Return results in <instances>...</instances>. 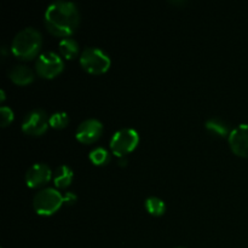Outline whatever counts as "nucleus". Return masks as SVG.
Wrapping results in <instances>:
<instances>
[{"label": "nucleus", "instance_id": "f257e3e1", "mask_svg": "<svg viewBox=\"0 0 248 248\" xmlns=\"http://www.w3.org/2000/svg\"><path fill=\"white\" fill-rule=\"evenodd\" d=\"M45 26L51 34L61 38L72 35L80 24V11L72 1L57 0L45 11Z\"/></svg>", "mask_w": 248, "mask_h": 248}, {"label": "nucleus", "instance_id": "f03ea898", "mask_svg": "<svg viewBox=\"0 0 248 248\" xmlns=\"http://www.w3.org/2000/svg\"><path fill=\"white\" fill-rule=\"evenodd\" d=\"M43 45V35L38 29L27 27L15 35L11 43V52L23 61L31 60L40 51Z\"/></svg>", "mask_w": 248, "mask_h": 248}, {"label": "nucleus", "instance_id": "7ed1b4c3", "mask_svg": "<svg viewBox=\"0 0 248 248\" xmlns=\"http://www.w3.org/2000/svg\"><path fill=\"white\" fill-rule=\"evenodd\" d=\"M80 64L90 74L99 75L106 73L110 68L111 60L107 52H104L102 48L90 46L82 50L80 53Z\"/></svg>", "mask_w": 248, "mask_h": 248}, {"label": "nucleus", "instance_id": "20e7f679", "mask_svg": "<svg viewBox=\"0 0 248 248\" xmlns=\"http://www.w3.org/2000/svg\"><path fill=\"white\" fill-rule=\"evenodd\" d=\"M64 203L63 195L56 188H44L33 198L34 211L39 216H52Z\"/></svg>", "mask_w": 248, "mask_h": 248}, {"label": "nucleus", "instance_id": "39448f33", "mask_svg": "<svg viewBox=\"0 0 248 248\" xmlns=\"http://www.w3.org/2000/svg\"><path fill=\"white\" fill-rule=\"evenodd\" d=\"M140 143V135L131 127H124L114 132L109 140L111 153L118 157L126 156L137 148Z\"/></svg>", "mask_w": 248, "mask_h": 248}, {"label": "nucleus", "instance_id": "423d86ee", "mask_svg": "<svg viewBox=\"0 0 248 248\" xmlns=\"http://www.w3.org/2000/svg\"><path fill=\"white\" fill-rule=\"evenodd\" d=\"M35 69L36 73L44 79H53L63 72L64 62L61 55L55 51H45L36 58Z\"/></svg>", "mask_w": 248, "mask_h": 248}, {"label": "nucleus", "instance_id": "0eeeda50", "mask_svg": "<svg viewBox=\"0 0 248 248\" xmlns=\"http://www.w3.org/2000/svg\"><path fill=\"white\" fill-rule=\"evenodd\" d=\"M50 126V118L43 109H33L26 114L21 124V128L26 135L38 136L44 135Z\"/></svg>", "mask_w": 248, "mask_h": 248}, {"label": "nucleus", "instance_id": "6e6552de", "mask_svg": "<svg viewBox=\"0 0 248 248\" xmlns=\"http://www.w3.org/2000/svg\"><path fill=\"white\" fill-rule=\"evenodd\" d=\"M51 177H53L52 170L50 166L44 162H36L31 165L26 172V184L31 189H39L46 186L50 182Z\"/></svg>", "mask_w": 248, "mask_h": 248}, {"label": "nucleus", "instance_id": "1a4fd4ad", "mask_svg": "<svg viewBox=\"0 0 248 248\" xmlns=\"http://www.w3.org/2000/svg\"><path fill=\"white\" fill-rule=\"evenodd\" d=\"M103 133V124L97 119H86L78 126L75 131V138L80 143L84 144H91L94 143Z\"/></svg>", "mask_w": 248, "mask_h": 248}, {"label": "nucleus", "instance_id": "9d476101", "mask_svg": "<svg viewBox=\"0 0 248 248\" xmlns=\"http://www.w3.org/2000/svg\"><path fill=\"white\" fill-rule=\"evenodd\" d=\"M228 143L237 156L248 157V124H241L232 128L228 137Z\"/></svg>", "mask_w": 248, "mask_h": 248}, {"label": "nucleus", "instance_id": "9b49d317", "mask_svg": "<svg viewBox=\"0 0 248 248\" xmlns=\"http://www.w3.org/2000/svg\"><path fill=\"white\" fill-rule=\"evenodd\" d=\"M9 78L16 85H29L35 79V74L29 67L24 64H16L9 70Z\"/></svg>", "mask_w": 248, "mask_h": 248}, {"label": "nucleus", "instance_id": "f8f14e48", "mask_svg": "<svg viewBox=\"0 0 248 248\" xmlns=\"http://www.w3.org/2000/svg\"><path fill=\"white\" fill-rule=\"evenodd\" d=\"M73 178H74V172L67 165H61L53 171V183L58 189H64L69 186Z\"/></svg>", "mask_w": 248, "mask_h": 248}, {"label": "nucleus", "instance_id": "ddd939ff", "mask_svg": "<svg viewBox=\"0 0 248 248\" xmlns=\"http://www.w3.org/2000/svg\"><path fill=\"white\" fill-rule=\"evenodd\" d=\"M205 127L208 132H211L212 135L218 136V137H229L230 130L229 124L225 120L220 118H210L205 124Z\"/></svg>", "mask_w": 248, "mask_h": 248}, {"label": "nucleus", "instance_id": "4468645a", "mask_svg": "<svg viewBox=\"0 0 248 248\" xmlns=\"http://www.w3.org/2000/svg\"><path fill=\"white\" fill-rule=\"evenodd\" d=\"M79 43L70 36L63 38L58 44L60 55L64 57L65 60H73V58L77 57L78 53H79Z\"/></svg>", "mask_w": 248, "mask_h": 248}, {"label": "nucleus", "instance_id": "2eb2a0df", "mask_svg": "<svg viewBox=\"0 0 248 248\" xmlns=\"http://www.w3.org/2000/svg\"><path fill=\"white\" fill-rule=\"evenodd\" d=\"M144 206L145 210L155 217H160L166 212V203L162 199L157 198V196H149L144 201Z\"/></svg>", "mask_w": 248, "mask_h": 248}, {"label": "nucleus", "instance_id": "dca6fc26", "mask_svg": "<svg viewBox=\"0 0 248 248\" xmlns=\"http://www.w3.org/2000/svg\"><path fill=\"white\" fill-rule=\"evenodd\" d=\"M89 159L96 166H104L110 161V153L103 147H96L89 153Z\"/></svg>", "mask_w": 248, "mask_h": 248}, {"label": "nucleus", "instance_id": "f3484780", "mask_svg": "<svg viewBox=\"0 0 248 248\" xmlns=\"http://www.w3.org/2000/svg\"><path fill=\"white\" fill-rule=\"evenodd\" d=\"M69 124V116L65 111H56L50 115V126L56 130H63Z\"/></svg>", "mask_w": 248, "mask_h": 248}, {"label": "nucleus", "instance_id": "a211bd4d", "mask_svg": "<svg viewBox=\"0 0 248 248\" xmlns=\"http://www.w3.org/2000/svg\"><path fill=\"white\" fill-rule=\"evenodd\" d=\"M0 115H1L0 118H1L2 127H6V126H9L15 119L14 110H12V109L7 106H2L1 108H0Z\"/></svg>", "mask_w": 248, "mask_h": 248}, {"label": "nucleus", "instance_id": "6ab92c4d", "mask_svg": "<svg viewBox=\"0 0 248 248\" xmlns=\"http://www.w3.org/2000/svg\"><path fill=\"white\" fill-rule=\"evenodd\" d=\"M63 199H64V203H67V205H73V203L78 200V196L75 195L73 191H67V193H64V195H63Z\"/></svg>", "mask_w": 248, "mask_h": 248}, {"label": "nucleus", "instance_id": "aec40b11", "mask_svg": "<svg viewBox=\"0 0 248 248\" xmlns=\"http://www.w3.org/2000/svg\"><path fill=\"white\" fill-rule=\"evenodd\" d=\"M119 165H120L121 167H124V166H126V165H127V159H126V156L119 157Z\"/></svg>", "mask_w": 248, "mask_h": 248}, {"label": "nucleus", "instance_id": "412c9836", "mask_svg": "<svg viewBox=\"0 0 248 248\" xmlns=\"http://www.w3.org/2000/svg\"><path fill=\"white\" fill-rule=\"evenodd\" d=\"M5 98H6V97H5V91H4V89H1L0 90V101L4 102Z\"/></svg>", "mask_w": 248, "mask_h": 248}, {"label": "nucleus", "instance_id": "4be33fe9", "mask_svg": "<svg viewBox=\"0 0 248 248\" xmlns=\"http://www.w3.org/2000/svg\"><path fill=\"white\" fill-rule=\"evenodd\" d=\"M176 248H186V247H184V246H178V247H176Z\"/></svg>", "mask_w": 248, "mask_h": 248}]
</instances>
